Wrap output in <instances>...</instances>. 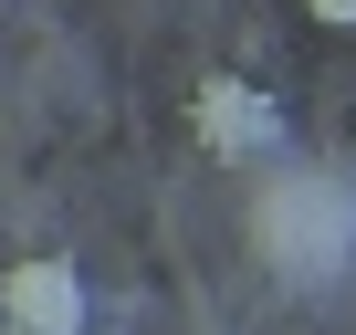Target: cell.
<instances>
[{
	"instance_id": "obj_1",
	"label": "cell",
	"mask_w": 356,
	"mask_h": 335,
	"mask_svg": "<svg viewBox=\"0 0 356 335\" xmlns=\"http://www.w3.org/2000/svg\"><path fill=\"white\" fill-rule=\"evenodd\" d=\"M0 314H11V335H84V272L63 262V252H42V262H11L0 272Z\"/></svg>"
},
{
	"instance_id": "obj_2",
	"label": "cell",
	"mask_w": 356,
	"mask_h": 335,
	"mask_svg": "<svg viewBox=\"0 0 356 335\" xmlns=\"http://www.w3.org/2000/svg\"><path fill=\"white\" fill-rule=\"evenodd\" d=\"M189 126H200V147H210V157H273V136H283L273 95H262V84H241V74H210V84L189 95Z\"/></svg>"
},
{
	"instance_id": "obj_3",
	"label": "cell",
	"mask_w": 356,
	"mask_h": 335,
	"mask_svg": "<svg viewBox=\"0 0 356 335\" xmlns=\"http://www.w3.org/2000/svg\"><path fill=\"white\" fill-rule=\"evenodd\" d=\"M314 22H335V32H356V0H304Z\"/></svg>"
}]
</instances>
